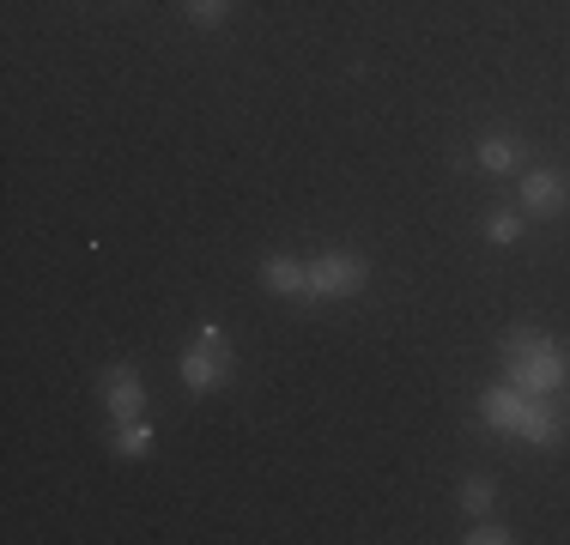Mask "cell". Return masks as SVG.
Segmentation results:
<instances>
[{
	"instance_id": "6da1fadb",
	"label": "cell",
	"mask_w": 570,
	"mask_h": 545,
	"mask_svg": "<svg viewBox=\"0 0 570 545\" xmlns=\"http://www.w3.org/2000/svg\"><path fill=\"white\" fill-rule=\"evenodd\" d=\"M480 418L498 436H515L528 448H552L564 436V418L552 406V394H522L515 382H498V388H480Z\"/></svg>"
},
{
	"instance_id": "7a4b0ae2",
	"label": "cell",
	"mask_w": 570,
	"mask_h": 545,
	"mask_svg": "<svg viewBox=\"0 0 570 545\" xmlns=\"http://www.w3.org/2000/svg\"><path fill=\"white\" fill-rule=\"evenodd\" d=\"M498 351H504V382H515L522 394H559L570 376L564 346L552 334H540V327H510Z\"/></svg>"
},
{
	"instance_id": "3957f363",
	"label": "cell",
	"mask_w": 570,
	"mask_h": 545,
	"mask_svg": "<svg viewBox=\"0 0 570 545\" xmlns=\"http://www.w3.org/2000/svg\"><path fill=\"white\" fill-rule=\"evenodd\" d=\"M230 339H225V327L219 321H200V334H195V346L183 351V364H176V376H183V388L188 394H219L225 382H230Z\"/></svg>"
},
{
	"instance_id": "277c9868",
	"label": "cell",
	"mask_w": 570,
	"mask_h": 545,
	"mask_svg": "<svg viewBox=\"0 0 570 545\" xmlns=\"http://www.w3.org/2000/svg\"><path fill=\"white\" fill-rule=\"evenodd\" d=\"M304 267H309V297L316 304H346V297H358L371 285V255L358 249H322Z\"/></svg>"
},
{
	"instance_id": "5b68a950",
	"label": "cell",
	"mask_w": 570,
	"mask_h": 545,
	"mask_svg": "<svg viewBox=\"0 0 570 545\" xmlns=\"http://www.w3.org/2000/svg\"><path fill=\"white\" fill-rule=\"evenodd\" d=\"M104 413L116 418V425H128V418H146V382L134 364H116V370H104Z\"/></svg>"
},
{
	"instance_id": "8992f818",
	"label": "cell",
	"mask_w": 570,
	"mask_h": 545,
	"mask_svg": "<svg viewBox=\"0 0 570 545\" xmlns=\"http://www.w3.org/2000/svg\"><path fill=\"white\" fill-rule=\"evenodd\" d=\"M528 218H559L570 207V188L559 170H522V200H515Z\"/></svg>"
},
{
	"instance_id": "52a82bcc",
	"label": "cell",
	"mask_w": 570,
	"mask_h": 545,
	"mask_svg": "<svg viewBox=\"0 0 570 545\" xmlns=\"http://www.w3.org/2000/svg\"><path fill=\"white\" fill-rule=\"evenodd\" d=\"M262 285L274 297H292V304H309V267L297 255H267L262 261Z\"/></svg>"
},
{
	"instance_id": "ba28073f",
	"label": "cell",
	"mask_w": 570,
	"mask_h": 545,
	"mask_svg": "<svg viewBox=\"0 0 570 545\" xmlns=\"http://www.w3.org/2000/svg\"><path fill=\"white\" fill-rule=\"evenodd\" d=\"M522 152L528 146L515 140V133H485V140L473 146V164H480L485 176H515L522 170Z\"/></svg>"
},
{
	"instance_id": "9c48e42d",
	"label": "cell",
	"mask_w": 570,
	"mask_h": 545,
	"mask_svg": "<svg viewBox=\"0 0 570 545\" xmlns=\"http://www.w3.org/2000/svg\"><path fill=\"white\" fill-rule=\"evenodd\" d=\"M522 207H498V212H485V242H492V249H515V242H522Z\"/></svg>"
},
{
	"instance_id": "30bf717a",
	"label": "cell",
	"mask_w": 570,
	"mask_h": 545,
	"mask_svg": "<svg viewBox=\"0 0 570 545\" xmlns=\"http://www.w3.org/2000/svg\"><path fill=\"white\" fill-rule=\"evenodd\" d=\"M116 455L121 460H146V455H153V425H146V418L116 425Z\"/></svg>"
},
{
	"instance_id": "8fae6325",
	"label": "cell",
	"mask_w": 570,
	"mask_h": 545,
	"mask_svg": "<svg viewBox=\"0 0 570 545\" xmlns=\"http://www.w3.org/2000/svg\"><path fill=\"white\" fill-rule=\"evenodd\" d=\"M492 497H498V490H492V479H485V473L461 479V490H455V503H461V515H468V522H473V515H485V509H492Z\"/></svg>"
},
{
	"instance_id": "7c38bea8",
	"label": "cell",
	"mask_w": 570,
	"mask_h": 545,
	"mask_svg": "<svg viewBox=\"0 0 570 545\" xmlns=\"http://www.w3.org/2000/svg\"><path fill=\"white\" fill-rule=\"evenodd\" d=\"M230 7H237V0H183V19L200 24V31H219L230 19Z\"/></svg>"
},
{
	"instance_id": "4fadbf2b",
	"label": "cell",
	"mask_w": 570,
	"mask_h": 545,
	"mask_svg": "<svg viewBox=\"0 0 570 545\" xmlns=\"http://www.w3.org/2000/svg\"><path fill=\"white\" fill-rule=\"evenodd\" d=\"M461 539H468V545H510V527H498V522H485V515H473Z\"/></svg>"
}]
</instances>
